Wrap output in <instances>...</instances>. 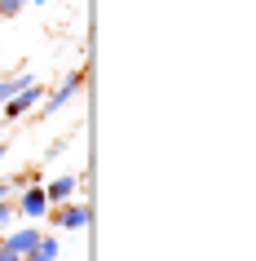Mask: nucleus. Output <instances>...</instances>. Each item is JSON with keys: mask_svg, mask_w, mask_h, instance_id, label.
Here are the masks:
<instances>
[{"mask_svg": "<svg viewBox=\"0 0 256 261\" xmlns=\"http://www.w3.org/2000/svg\"><path fill=\"white\" fill-rule=\"evenodd\" d=\"M44 217L53 221L58 230H84L89 226V217H93V208L84 204V199H67V204H49V213Z\"/></svg>", "mask_w": 256, "mask_h": 261, "instance_id": "1", "label": "nucleus"}, {"mask_svg": "<svg viewBox=\"0 0 256 261\" xmlns=\"http://www.w3.org/2000/svg\"><path fill=\"white\" fill-rule=\"evenodd\" d=\"M80 93H84V71H71V75L58 84L53 93H44V97H40V107H36V111H40V115H53V111H62L67 102H75Z\"/></svg>", "mask_w": 256, "mask_h": 261, "instance_id": "2", "label": "nucleus"}, {"mask_svg": "<svg viewBox=\"0 0 256 261\" xmlns=\"http://www.w3.org/2000/svg\"><path fill=\"white\" fill-rule=\"evenodd\" d=\"M14 213H18L22 221H40L44 213H49V195H44V181H40V177L27 181V191L14 199Z\"/></svg>", "mask_w": 256, "mask_h": 261, "instance_id": "3", "label": "nucleus"}, {"mask_svg": "<svg viewBox=\"0 0 256 261\" xmlns=\"http://www.w3.org/2000/svg\"><path fill=\"white\" fill-rule=\"evenodd\" d=\"M40 97H44V84H36V80H27L22 84V89H18L14 97H9V102H5V120H22V115H27V111H36L40 107Z\"/></svg>", "mask_w": 256, "mask_h": 261, "instance_id": "4", "label": "nucleus"}, {"mask_svg": "<svg viewBox=\"0 0 256 261\" xmlns=\"http://www.w3.org/2000/svg\"><path fill=\"white\" fill-rule=\"evenodd\" d=\"M40 234H44V230H36V226H18V230L0 234V248H9V252H18V257H27L31 248L40 244Z\"/></svg>", "mask_w": 256, "mask_h": 261, "instance_id": "5", "label": "nucleus"}, {"mask_svg": "<svg viewBox=\"0 0 256 261\" xmlns=\"http://www.w3.org/2000/svg\"><path fill=\"white\" fill-rule=\"evenodd\" d=\"M75 191H80V177H75V173H58L53 181H44L49 204H67V199H75Z\"/></svg>", "mask_w": 256, "mask_h": 261, "instance_id": "6", "label": "nucleus"}, {"mask_svg": "<svg viewBox=\"0 0 256 261\" xmlns=\"http://www.w3.org/2000/svg\"><path fill=\"white\" fill-rule=\"evenodd\" d=\"M58 248H62L58 239H49V234H40V244L31 248V252H27L22 261H58Z\"/></svg>", "mask_w": 256, "mask_h": 261, "instance_id": "7", "label": "nucleus"}, {"mask_svg": "<svg viewBox=\"0 0 256 261\" xmlns=\"http://www.w3.org/2000/svg\"><path fill=\"white\" fill-rule=\"evenodd\" d=\"M18 221V213H14V199H0V230H9Z\"/></svg>", "mask_w": 256, "mask_h": 261, "instance_id": "8", "label": "nucleus"}, {"mask_svg": "<svg viewBox=\"0 0 256 261\" xmlns=\"http://www.w3.org/2000/svg\"><path fill=\"white\" fill-rule=\"evenodd\" d=\"M14 195V181H0V199H9Z\"/></svg>", "mask_w": 256, "mask_h": 261, "instance_id": "9", "label": "nucleus"}, {"mask_svg": "<svg viewBox=\"0 0 256 261\" xmlns=\"http://www.w3.org/2000/svg\"><path fill=\"white\" fill-rule=\"evenodd\" d=\"M0 261H22L18 252H9V248H0Z\"/></svg>", "mask_w": 256, "mask_h": 261, "instance_id": "10", "label": "nucleus"}, {"mask_svg": "<svg viewBox=\"0 0 256 261\" xmlns=\"http://www.w3.org/2000/svg\"><path fill=\"white\" fill-rule=\"evenodd\" d=\"M5 151H9V146H5V142H0V160H5Z\"/></svg>", "mask_w": 256, "mask_h": 261, "instance_id": "11", "label": "nucleus"}, {"mask_svg": "<svg viewBox=\"0 0 256 261\" xmlns=\"http://www.w3.org/2000/svg\"><path fill=\"white\" fill-rule=\"evenodd\" d=\"M31 5H49V0H31Z\"/></svg>", "mask_w": 256, "mask_h": 261, "instance_id": "12", "label": "nucleus"}]
</instances>
